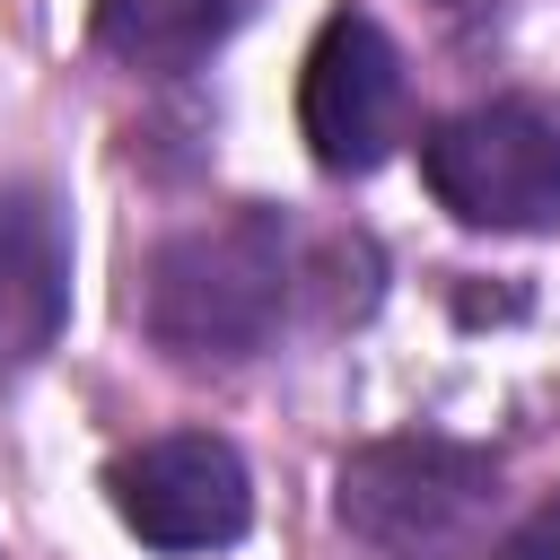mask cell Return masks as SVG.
Wrapping results in <instances>:
<instances>
[{
	"label": "cell",
	"mask_w": 560,
	"mask_h": 560,
	"mask_svg": "<svg viewBox=\"0 0 560 560\" xmlns=\"http://www.w3.org/2000/svg\"><path fill=\"white\" fill-rule=\"evenodd\" d=\"M236 18L245 0H96V52L140 79H175L210 61L236 35Z\"/></svg>",
	"instance_id": "obj_7"
},
{
	"label": "cell",
	"mask_w": 560,
	"mask_h": 560,
	"mask_svg": "<svg viewBox=\"0 0 560 560\" xmlns=\"http://www.w3.org/2000/svg\"><path fill=\"white\" fill-rule=\"evenodd\" d=\"M298 131L324 175H368L411 131V70L402 44L368 9H332L298 70Z\"/></svg>",
	"instance_id": "obj_4"
},
{
	"label": "cell",
	"mask_w": 560,
	"mask_h": 560,
	"mask_svg": "<svg viewBox=\"0 0 560 560\" xmlns=\"http://www.w3.org/2000/svg\"><path fill=\"white\" fill-rule=\"evenodd\" d=\"M420 175L464 228H551L560 219V105L542 96L464 105L420 140Z\"/></svg>",
	"instance_id": "obj_3"
},
{
	"label": "cell",
	"mask_w": 560,
	"mask_h": 560,
	"mask_svg": "<svg viewBox=\"0 0 560 560\" xmlns=\"http://www.w3.org/2000/svg\"><path fill=\"white\" fill-rule=\"evenodd\" d=\"M499 499V455L464 438H376L341 455L332 472V516L376 551V560H446L481 534Z\"/></svg>",
	"instance_id": "obj_2"
},
{
	"label": "cell",
	"mask_w": 560,
	"mask_h": 560,
	"mask_svg": "<svg viewBox=\"0 0 560 560\" xmlns=\"http://www.w3.org/2000/svg\"><path fill=\"white\" fill-rule=\"evenodd\" d=\"M490 560H560V499H542V508H534V516H525Z\"/></svg>",
	"instance_id": "obj_8"
},
{
	"label": "cell",
	"mask_w": 560,
	"mask_h": 560,
	"mask_svg": "<svg viewBox=\"0 0 560 560\" xmlns=\"http://www.w3.org/2000/svg\"><path fill=\"white\" fill-rule=\"evenodd\" d=\"M298 262L262 201L175 228L140 271V324L166 359H254L289 315Z\"/></svg>",
	"instance_id": "obj_1"
},
{
	"label": "cell",
	"mask_w": 560,
	"mask_h": 560,
	"mask_svg": "<svg viewBox=\"0 0 560 560\" xmlns=\"http://www.w3.org/2000/svg\"><path fill=\"white\" fill-rule=\"evenodd\" d=\"M105 490H114V516H122L149 551H175V560L228 551V542L254 525V472H245V455H236L228 438H210V429H166V438L131 446V455L105 472Z\"/></svg>",
	"instance_id": "obj_5"
},
{
	"label": "cell",
	"mask_w": 560,
	"mask_h": 560,
	"mask_svg": "<svg viewBox=\"0 0 560 560\" xmlns=\"http://www.w3.org/2000/svg\"><path fill=\"white\" fill-rule=\"evenodd\" d=\"M429 9H438V18H490L499 0H429Z\"/></svg>",
	"instance_id": "obj_9"
},
{
	"label": "cell",
	"mask_w": 560,
	"mask_h": 560,
	"mask_svg": "<svg viewBox=\"0 0 560 560\" xmlns=\"http://www.w3.org/2000/svg\"><path fill=\"white\" fill-rule=\"evenodd\" d=\"M70 315V236L35 184H0V368L44 359Z\"/></svg>",
	"instance_id": "obj_6"
}]
</instances>
